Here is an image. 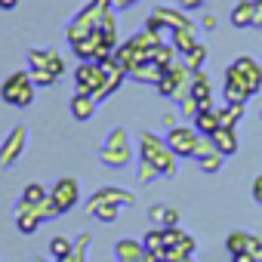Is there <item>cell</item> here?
Listing matches in <instances>:
<instances>
[{"instance_id":"obj_1","label":"cell","mask_w":262,"mask_h":262,"mask_svg":"<svg viewBox=\"0 0 262 262\" xmlns=\"http://www.w3.org/2000/svg\"><path fill=\"white\" fill-rule=\"evenodd\" d=\"M139 158L148 161V164H155L158 173L167 176V179L176 176V170H179V158L173 155V148L167 145V139H161L158 133H151V129H142V133H139Z\"/></svg>"},{"instance_id":"obj_2","label":"cell","mask_w":262,"mask_h":262,"mask_svg":"<svg viewBox=\"0 0 262 262\" xmlns=\"http://www.w3.org/2000/svg\"><path fill=\"white\" fill-rule=\"evenodd\" d=\"M133 161V142H129L126 126H114L111 133L105 136L102 148H99V164L108 170H123Z\"/></svg>"},{"instance_id":"obj_3","label":"cell","mask_w":262,"mask_h":262,"mask_svg":"<svg viewBox=\"0 0 262 262\" xmlns=\"http://www.w3.org/2000/svg\"><path fill=\"white\" fill-rule=\"evenodd\" d=\"M34 96H37V83H34L31 71H25V68L13 71L4 80V86H0V99L7 105H13V108H28L34 102Z\"/></svg>"},{"instance_id":"obj_4","label":"cell","mask_w":262,"mask_h":262,"mask_svg":"<svg viewBox=\"0 0 262 262\" xmlns=\"http://www.w3.org/2000/svg\"><path fill=\"white\" fill-rule=\"evenodd\" d=\"M167 139V145L173 148V155L182 161V158H194V148H198V139H201V133L194 126H188V123H182V126H173L170 133L164 136Z\"/></svg>"},{"instance_id":"obj_5","label":"cell","mask_w":262,"mask_h":262,"mask_svg":"<svg viewBox=\"0 0 262 262\" xmlns=\"http://www.w3.org/2000/svg\"><path fill=\"white\" fill-rule=\"evenodd\" d=\"M25 145H28V126L19 123V126H13L7 133V139L0 142V167H13L22 158Z\"/></svg>"},{"instance_id":"obj_6","label":"cell","mask_w":262,"mask_h":262,"mask_svg":"<svg viewBox=\"0 0 262 262\" xmlns=\"http://www.w3.org/2000/svg\"><path fill=\"white\" fill-rule=\"evenodd\" d=\"M102 83H105V68L99 62H80L74 68V86H77V93H90L93 96Z\"/></svg>"},{"instance_id":"obj_7","label":"cell","mask_w":262,"mask_h":262,"mask_svg":"<svg viewBox=\"0 0 262 262\" xmlns=\"http://www.w3.org/2000/svg\"><path fill=\"white\" fill-rule=\"evenodd\" d=\"M50 198L59 204V210H62V213L74 210V207H77V201H80V185H77V179L62 176V179L50 188Z\"/></svg>"},{"instance_id":"obj_8","label":"cell","mask_w":262,"mask_h":262,"mask_svg":"<svg viewBox=\"0 0 262 262\" xmlns=\"http://www.w3.org/2000/svg\"><path fill=\"white\" fill-rule=\"evenodd\" d=\"M250 96H253V90H250L247 77H244L234 65H228V68H225V99H228V102H247Z\"/></svg>"},{"instance_id":"obj_9","label":"cell","mask_w":262,"mask_h":262,"mask_svg":"<svg viewBox=\"0 0 262 262\" xmlns=\"http://www.w3.org/2000/svg\"><path fill=\"white\" fill-rule=\"evenodd\" d=\"M13 219H16V228H19L22 234H34V231L40 228V222H43L37 204H28V201H19V204H16Z\"/></svg>"},{"instance_id":"obj_10","label":"cell","mask_w":262,"mask_h":262,"mask_svg":"<svg viewBox=\"0 0 262 262\" xmlns=\"http://www.w3.org/2000/svg\"><path fill=\"white\" fill-rule=\"evenodd\" d=\"M114 59L126 68V74L133 71L136 65H142V62H151V53H145V50H139V47H133V43H117V50H114Z\"/></svg>"},{"instance_id":"obj_11","label":"cell","mask_w":262,"mask_h":262,"mask_svg":"<svg viewBox=\"0 0 262 262\" xmlns=\"http://www.w3.org/2000/svg\"><path fill=\"white\" fill-rule=\"evenodd\" d=\"M90 201H108V204H120V207H133L136 204V194L133 191H126V188H120V185H102L99 191H93L90 194Z\"/></svg>"},{"instance_id":"obj_12","label":"cell","mask_w":262,"mask_h":262,"mask_svg":"<svg viewBox=\"0 0 262 262\" xmlns=\"http://www.w3.org/2000/svg\"><path fill=\"white\" fill-rule=\"evenodd\" d=\"M231 65L247 77V83H250V90H253V93H259V90H262V65H259L253 56H237Z\"/></svg>"},{"instance_id":"obj_13","label":"cell","mask_w":262,"mask_h":262,"mask_svg":"<svg viewBox=\"0 0 262 262\" xmlns=\"http://www.w3.org/2000/svg\"><path fill=\"white\" fill-rule=\"evenodd\" d=\"M210 139H213V145H216V151H219L222 158L237 155V126H219Z\"/></svg>"},{"instance_id":"obj_14","label":"cell","mask_w":262,"mask_h":262,"mask_svg":"<svg viewBox=\"0 0 262 262\" xmlns=\"http://www.w3.org/2000/svg\"><path fill=\"white\" fill-rule=\"evenodd\" d=\"M114 256H117V262H139L145 256V244L136 237H120L114 244Z\"/></svg>"},{"instance_id":"obj_15","label":"cell","mask_w":262,"mask_h":262,"mask_svg":"<svg viewBox=\"0 0 262 262\" xmlns=\"http://www.w3.org/2000/svg\"><path fill=\"white\" fill-rule=\"evenodd\" d=\"M155 16H158L170 31H173V28H191V25H194V22L185 16V10H182V7H158V10H155Z\"/></svg>"},{"instance_id":"obj_16","label":"cell","mask_w":262,"mask_h":262,"mask_svg":"<svg viewBox=\"0 0 262 262\" xmlns=\"http://www.w3.org/2000/svg\"><path fill=\"white\" fill-rule=\"evenodd\" d=\"M164 71H167V68H161L158 62H142V65H136L133 71H129L126 77H133L136 83H151V86H158L161 77H164Z\"/></svg>"},{"instance_id":"obj_17","label":"cell","mask_w":262,"mask_h":262,"mask_svg":"<svg viewBox=\"0 0 262 262\" xmlns=\"http://www.w3.org/2000/svg\"><path fill=\"white\" fill-rule=\"evenodd\" d=\"M96 105H99V102H96L90 93H74V96H71V102H68V108H71V114H74L77 120H93Z\"/></svg>"},{"instance_id":"obj_18","label":"cell","mask_w":262,"mask_h":262,"mask_svg":"<svg viewBox=\"0 0 262 262\" xmlns=\"http://www.w3.org/2000/svg\"><path fill=\"white\" fill-rule=\"evenodd\" d=\"M256 244H259V237L250 234V231H231V234L225 237V247H228L231 256H234V253H253Z\"/></svg>"},{"instance_id":"obj_19","label":"cell","mask_w":262,"mask_h":262,"mask_svg":"<svg viewBox=\"0 0 262 262\" xmlns=\"http://www.w3.org/2000/svg\"><path fill=\"white\" fill-rule=\"evenodd\" d=\"M191 96L201 102V99H213V77L204 71V68H198V71H191Z\"/></svg>"},{"instance_id":"obj_20","label":"cell","mask_w":262,"mask_h":262,"mask_svg":"<svg viewBox=\"0 0 262 262\" xmlns=\"http://www.w3.org/2000/svg\"><path fill=\"white\" fill-rule=\"evenodd\" d=\"M191 126L198 129V133H201V136H213V133H216V129L222 126V123H219V108H210V111H201V114H198V117L191 120Z\"/></svg>"},{"instance_id":"obj_21","label":"cell","mask_w":262,"mask_h":262,"mask_svg":"<svg viewBox=\"0 0 262 262\" xmlns=\"http://www.w3.org/2000/svg\"><path fill=\"white\" fill-rule=\"evenodd\" d=\"M194 43H201L198 40V25H191V28H173V47H176V53H188Z\"/></svg>"},{"instance_id":"obj_22","label":"cell","mask_w":262,"mask_h":262,"mask_svg":"<svg viewBox=\"0 0 262 262\" xmlns=\"http://www.w3.org/2000/svg\"><path fill=\"white\" fill-rule=\"evenodd\" d=\"M86 210L99 219V222H114L120 216V204H108V201H86Z\"/></svg>"},{"instance_id":"obj_23","label":"cell","mask_w":262,"mask_h":262,"mask_svg":"<svg viewBox=\"0 0 262 262\" xmlns=\"http://www.w3.org/2000/svg\"><path fill=\"white\" fill-rule=\"evenodd\" d=\"M231 25L234 28H253V0H241V4H234Z\"/></svg>"},{"instance_id":"obj_24","label":"cell","mask_w":262,"mask_h":262,"mask_svg":"<svg viewBox=\"0 0 262 262\" xmlns=\"http://www.w3.org/2000/svg\"><path fill=\"white\" fill-rule=\"evenodd\" d=\"M142 244H145V250L148 253H155L158 259H164V253H167V247H164V228H148L145 234H142Z\"/></svg>"},{"instance_id":"obj_25","label":"cell","mask_w":262,"mask_h":262,"mask_svg":"<svg viewBox=\"0 0 262 262\" xmlns=\"http://www.w3.org/2000/svg\"><path fill=\"white\" fill-rule=\"evenodd\" d=\"M244 117V102H228L225 108H219V123L222 126H237Z\"/></svg>"},{"instance_id":"obj_26","label":"cell","mask_w":262,"mask_h":262,"mask_svg":"<svg viewBox=\"0 0 262 262\" xmlns=\"http://www.w3.org/2000/svg\"><path fill=\"white\" fill-rule=\"evenodd\" d=\"M129 43H133V47H139V50H145V53H151L155 47H161V34H155V31L142 28V31H136L133 37H129Z\"/></svg>"},{"instance_id":"obj_27","label":"cell","mask_w":262,"mask_h":262,"mask_svg":"<svg viewBox=\"0 0 262 262\" xmlns=\"http://www.w3.org/2000/svg\"><path fill=\"white\" fill-rule=\"evenodd\" d=\"M176 56H179V53H176V47H173V43H161V47H155V50H151V62H158L161 68H170V65L176 62Z\"/></svg>"},{"instance_id":"obj_28","label":"cell","mask_w":262,"mask_h":262,"mask_svg":"<svg viewBox=\"0 0 262 262\" xmlns=\"http://www.w3.org/2000/svg\"><path fill=\"white\" fill-rule=\"evenodd\" d=\"M74 253V241H68L65 234H56L53 241H50V256L59 262V259H65V256H71Z\"/></svg>"},{"instance_id":"obj_29","label":"cell","mask_w":262,"mask_h":262,"mask_svg":"<svg viewBox=\"0 0 262 262\" xmlns=\"http://www.w3.org/2000/svg\"><path fill=\"white\" fill-rule=\"evenodd\" d=\"M90 234L83 231L80 237H74V253L71 256H65V259H59V262H86V253H90Z\"/></svg>"},{"instance_id":"obj_30","label":"cell","mask_w":262,"mask_h":262,"mask_svg":"<svg viewBox=\"0 0 262 262\" xmlns=\"http://www.w3.org/2000/svg\"><path fill=\"white\" fill-rule=\"evenodd\" d=\"M191 71H198V68H204V62H207V47L204 43H194L188 53H185V59H182Z\"/></svg>"},{"instance_id":"obj_31","label":"cell","mask_w":262,"mask_h":262,"mask_svg":"<svg viewBox=\"0 0 262 262\" xmlns=\"http://www.w3.org/2000/svg\"><path fill=\"white\" fill-rule=\"evenodd\" d=\"M47 194H50V188H43L40 182H28L25 191H22V201H28V204H40Z\"/></svg>"},{"instance_id":"obj_32","label":"cell","mask_w":262,"mask_h":262,"mask_svg":"<svg viewBox=\"0 0 262 262\" xmlns=\"http://www.w3.org/2000/svg\"><path fill=\"white\" fill-rule=\"evenodd\" d=\"M37 210H40V219H43V222H53V219H59V216H62L59 204H56V201H53L50 194H47V198H43V201L37 204Z\"/></svg>"},{"instance_id":"obj_33","label":"cell","mask_w":262,"mask_h":262,"mask_svg":"<svg viewBox=\"0 0 262 262\" xmlns=\"http://www.w3.org/2000/svg\"><path fill=\"white\" fill-rule=\"evenodd\" d=\"M50 62V50H31L28 53V71H47Z\"/></svg>"},{"instance_id":"obj_34","label":"cell","mask_w":262,"mask_h":262,"mask_svg":"<svg viewBox=\"0 0 262 262\" xmlns=\"http://www.w3.org/2000/svg\"><path fill=\"white\" fill-rule=\"evenodd\" d=\"M136 179H139V185H151L155 179H161V173H158V167H155V164L139 161V173H136Z\"/></svg>"},{"instance_id":"obj_35","label":"cell","mask_w":262,"mask_h":262,"mask_svg":"<svg viewBox=\"0 0 262 262\" xmlns=\"http://www.w3.org/2000/svg\"><path fill=\"white\" fill-rule=\"evenodd\" d=\"M222 161H225V158H222L219 151H213V155L201 158L198 164H201V170H204V173H219V170H222Z\"/></svg>"},{"instance_id":"obj_36","label":"cell","mask_w":262,"mask_h":262,"mask_svg":"<svg viewBox=\"0 0 262 262\" xmlns=\"http://www.w3.org/2000/svg\"><path fill=\"white\" fill-rule=\"evenodd\" d=\"M47 71H50V74H56V77H62V74H65V59H62V53H59V50H50Z\"/></svg>"},{"instance_id":"obj_37","label":"cell","mask_w":262,"mask_h":262,"mask_svg":"<svg viewBox=\"0 0 262 262\" xmlns=\"http://www.w3.org/2000/svg\"><path fill=\"white\" fill-rule=\"evenodd\" d=\"M182 237H185V231H182L179 225L164 228V247H167V250H170V247H176V244H182Z\"/></svg>"},{"instance_id":"obj_38","label":"cell","mask_w":262,"mask_h":262,"mask_svg":"<svg viewBox=\"0 0 262 262\" xmlns=\"http://www.w3.org/2000/svg\"><path fill=\"white\" fill-rule=\"evenodd\" d=\"M179 105H182V114H185V117H191V120H194V117L201 114V102H198L194 96H185V99H182Z\"/></svg>"},{"instance_id":"obj_39","label":"cell","mask_w":262,"mask_h":262,"mask_svg":"<svg viewBox=\"0 0 262 262\" xmlns=\"http://www.w3.org/2000/svg\"><path fill=\"white\" fill-rule=\"evenodd\" d=\"M31 77H34V83H37V86H53V83L59 80V77H56V74H50V71H31Z\"/></svg>"},{"instance_id":"obj_40","label":"cell","mask_w":262,"mask_h":262,"mask_svg":"<svg viewBox=\"0 0 262 262\" xmlns=\"http://www.w3.org/2000/svg\"><path fill=\"white\" fill-rule=\"evenodd\" d=\"M164 216H167V207H164V204H155V207L148 210V219H151V222H155L158 228H161V222H164Z\"/></svg>"},{"instance_id":"obj_41","label":"cell","mask_w":262,"mask_h":262,"mask_svg":"<svg viewBox=\"0 0 262 262\" xmlns=\"http://www.w3.org/2000/svg\"><path fill=\"white\" fill-rule=\"evenodd\" d=\"M145 28H148V31H155V34H164V31H167V25H164V22H161V19L155 16V13H151V16L145 19Z\"/></svg>"},{"instance_id":"obj_42","label":"cell","mask_w":262,"mask_h":262,"mask_svg":"<svg viewBox=\"0 0 262 262\" xmlns=\"http://www.w3.org/2000/svg\"><path fill=\"white\" fill-rule=\"evenodd\" d=\"M173 225H179V210L176 207H167V216H164L161 228H173Z\"/></svg>"},{"instance_id":"obj_43","label":"cell","mask_w":262,"mask_h":262,"mask_svg":"<svg viewBox=\"0 0 262 262\" xmlns=\"http://www.w3.org/2000/svg\"><path fill=\"white\" fill-rule=\"evenodd\" d=\"M253 28H262V0H253Z\"/></svg>"},{"instance_id":"obj_44","label":"cell","mask_w":262,"mask_h":262,"mask_svg":"<svg viewBox=\"0 0 262 262\" xmlns=\"http://www.w3.org/2000/svg\"><path fill=\"white\" fill-rule=\"evenodd\" d=\"M179 7L188 13V10H201V7H207V0H179Z\"/></svg>"},{"instance_id":"obj_45","label":"cell","mask_w":262,"mask_h":262,"mask_svg":"<svg viewBox=\"0 0 262 262\" xmlns=\"http://www.w3.org/2000/svg\"><path fill=\"white\" fill-rule=\"evenodd\" d=\"M253 201H256V204H262V176H256V179H253Z\"/></svg>"},{"instance_id":"obj_46","label":"cell","mask_w":262,"mask_h":262,"mask_svg":"<svg viewBox=\"0 0 262 262\" xmlns=\"http://www.w3.org/2000/svg\"><path fill=\"white\" fill-rule=\"evenodd\" d=\"M231 262H256V256H253V253H234Z\"/></svg>"},{"instance_id":"obj_47","label":"cell","mask_w":262,"mask_h":262,"mask_svg":"<svg viewBox=\"0 0 262 262\" xmlns=\"http://www.w3.org/2000/svg\"><path fill=\"white\" fill-rule=\"evenodd\" d=\"M133 4H139V0H114V10H129Z\"/></svg>"},{"instance_id":"obj_48","label":"cell","mask_w":262,"mask_h":262,"mask_svg":"<svg viewBox=\"0 0 262 262\" xmlns=\"http://www.w3.org/2000/svg\"><path fill=\"white\" fill-rule=\"evenodd\" d=\"M201 25H204V31H213V28H216V16H204Z\"/></svg>"},{"instance_id":"obj_49","label":"cell","mask_w":262,"mask_h":262,"mask_svg":"<svg viewBox=\"0 0 262 262\" xmlns=\"http://www.w3.org/2000/svg\"><path fill=\"white\" fill-rule=\"evenodd\" d=\"M16 7H19V0H0V10H7V13L16 10Z\"/></svg>"},{"instance_id":"obj_50","label":"cell","mask_w":262,"mask_h":262,"mask_svg":"<svg viewBox=\"0 0 262 262\" xmlns=\"http://www.w3.org/2000/svg\"><path fill=\"white\" fill-rule=\"evenodd\" d=\"M164 123H167L170 129H173V126H179V123H176V114H164Z\"/></svg>"},{"instance_id":"obj_51","label":"cell","mask_w":262,"mask_h":262,"mask_svg":"<svg viewBox=\"0 0 262 262\" xmlns=\"http://www.w3.org/2000/svg\"><path fill=\"white\" fill-rule=\"evenodd\" d=\"M253 256H256V262H262V241H259V244L253 247Z\"/></svg>"},{"instance_id":"obj_52","label":"cell","mask_w":262,"mask_h":262,"mask_svg":"<svg viewBox=\"0 0 262 262\" xmlns=\"http://www.w3.org/2000/svg\"><path fill=\"white\" fill-rule=\"evenodd\" d=\"M34 262H50V259H43V256H37V259H34Z\"/></svg>"},{"instance_id":"obj_53","label":"cell","mask_w":262,"mask_h":262,"mask_svg":"<svg viewBox=\"0 0 262 262\" xmlns=\"http://www.w3.org/2000/svg\"><path fill=\"white\" fill-rule=\"evenodd\" d=\"M259 117H262V108H259Z\"/></svg>"}]
</instances>
